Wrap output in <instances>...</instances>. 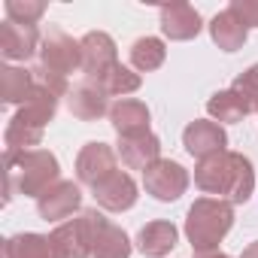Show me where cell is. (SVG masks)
<instances>
[{"instance_id": "cell-1", "label": "cell", "mask_w": 258, "mask_h": 258, "mask_svg": "<svg viewBox=\"0 0 258 258\" xmlns=\"http://www.w3.org/2000/svg\"><path fill=\"white\" fill-rule=\"evenodd\" d=\"M195 185L228 204H246L255 191V167L243 152H219L195 167Z\"/></svg>"}, {"instance_id": "cell-2", "label": "cell", "mask_w": 258, "mask_h": 258, "mask_svg": "<svg viewBox=\"0 0 258 258\" xmlns=\"http://www.w3.org/2000/svg\"><path fill=\"white\" fill-rule=\"evenodd\" d=\"M58 100H61V94H55L49 85L37 82L34 94L28 97V103L19 106V112L7 124V134H4L7 152H31V149H37L43 143L46 124L58 112Z\"/></svg>"}, {"instance_id": "cell-3", "label": "cell", "mask_w": 258, "mask_h": 258, "mask_svg": "<svg viewBox=\"0 0 258 258\" xmlns=\"http://www.w3.org/2000/svg\"><path fill=\"white\" fill-rule=\"evenodd\" d=\"M7 167V201L16 195L40 198L61 179V164L49 149H31V152H4Z\"/></svg>"}, {"instance_id": "cell-4", "label": "cell", "mask_w": 258, "mask_h": 258, "mask_svg": "<svg viewBox=\"0 0 258 258\" xmlns=\"http://www.w3.org/2000/svg\"><path fill=\"white\" fill-rule=\"evenodd\" d=\"M234 228V204L219 198H198L185 213V237L191 252H213Z\"/></svg>"}, {"instance_id": "cell-5", "label": "cell", "mask_w": 258, "mask_h": 258, "mask_svg": "<svg viewBox=\"0 0 258 258\" xmlns=\"http://www.w3.org/2000/svg\"><path fill=\"white\" fill-rule=\"evenodd\" d=\"M103 225H106V219H103V213H97V207L82 210L76 219L61 222L49 234V240H52L58 258H94V243H97Z\"/></svg>"}, {"instance_id": "cell-6", "label": "cell", "mask_w": 258, "mask_h": 258, "mask_svg": "<svg viewBox=\"0 0 258 258\" xmlns=\"http://www.w3.org/2000/svg\"><path fill=\"white\" fill-rule=\"evenodd\" d=\"M40 70H46L49 76H58V79H67L70 73L82 70L79 40H73L61 28H49V34L43 37V46H40Z\"/></svg>"}, {"instance_id": "cell-7", "label": "cell", "mask_w": 258, "mask_h": 258, "mask_svg": "<svg viewBox=\"0 0 258 258\" xmlns=\"http://www.w3.org/2000/svg\"><path fill=\"white\" fill-rule=\"evenodd\" d=\"M188 182H191L188 170L179 161H170V158H161V161H155L152 167L143 170V188H146V195H152L161 204L179 201L185 195Z\"/></svg>"}, {"instance_id": "cell-8", "label": "cell", "mask_w": 258, "mask_h": 258, "mask_svg": "<svg viewBox=\"0 0 258 258\" xmlns=\"http://www.w3.org/2000/svg\"><path fill=\"white\" fill-rule=\"evenodd\" d=\"M182 146L188 155H195L198 161L210 158V155H219V152H228V134L225 127L213 118H195L185 124L182 131Z\"/></svg>"}, {"instance_id": "cell-9", "label": "cell", "mask_w": 258, "mask_h": 258, "mask_svg": "<svg viewBox=\"0 0 258 258\" xmlns=\"http://www.w3.org/2000/svg\"><path fill=\"white\" fill-rule=\"evenodd\" d=\"M115 158L118 152L106 143H85L76 155V176L82 185H91L97 188L103 179H109L118 167H115Z\"/></svg>"}, {"instance_id": "cell-10", "label": "cell", "mask_w": 258, "mask_h": 258, "mask_svg": "<svg viewBox=\"0 0 258 258\" xmlns=\"http://www.w3.org/2000/svg\"><path fill=\"white\" fill-rule=\"evenodd\" d=\"M82 207V188L73 179H58L49 191H43L37 198V213L46 222H61L70 219L76 210Z\"/></svg>"}, {"instance_id": "cell-11", "label": "cell", "mask_w": 258, "mask_h": 258, "mask_svg": "<svg viewBox=\"0 0 258 258\" xmlns=\"http://www.w3.org/2000/svg\"><path fill=\"white\" fill-rule=\"evenodd\" d=\"M82 46V73L85 79H97L103 76L109 67L118 64V49H115V40L106 34V31H91L79 40Z\"/></svg>"}, {"instance_id": "cell-12", "label": "cell", "mask_w": 258, "mask_h": 258, "mask_svg": "<svg viewBox=\"0 0 258 258\" xmlns=\"http://www.w3.org/2000/svg\"><path fill=\"white\" fill-rule=\"evenodd\" d=\"M40 46L43 37L37 25H16V22L0 25V55L7 61H28L40 55Z\"/></svg>"}, {"instance_id": "cell-13", "label": "cell", "mask_w": 258, "mask_h": 258, "mask_svg": "<svg viewBox=\"0 0 258 258\" xmlns=\"http://www.w3.org/2000/svg\"><path fill=\"white\" fill-rule=\"evenodd\" d=\"M161 16V34L173 43H185V40H195L204 28L201 22V13L191 7V4H164L158 10Z\"/></svg>"}, {"instance_id": "cell-14", "label": "cell", "mask_w": 258, "mask_h": 258, "mask_svg": "<svg viewBox=\"0 0 258 258\" xmlns=\"http://www.w3.org/2000/svg\"><path fill=\"white\" fill-rule=\"evenodd\" d=\"M94 191V201H97V207L100 210H109V213H124V210H131L134 204H137V182L127 176V173H121V170H115L109 179H103L97 188H91Z\"/></svg>"}, {"instance_id": "cell-15", "label": "cell", "mask_w": 258, "mask_h": 258, "mask_svg": "<svg viewBox=\"0 0 258 258\" xmlns=\"http://www.w3.org/2000/svg\"><path fill=\"white\" fill-rule=\"evenodd\" d=\"M149 106L137 97H121L109 106V121L115 127L118 137H137V134H149Z\"/></svg>"}, {"instance_id": "cell-16", "label": "cell", "mask_w": 258, "mask_h": 258, "mask_svg": "<svg viewBox=\"0 0 258 258\" xmlns=\"http://www.w3.org/2000/svg\"><path fill=\"white\" fill-rule=\"evenodd\" d=\"M118 158L124 167L131 170H146L155 161H161V140L149 131V134H137V137H118Z\"/></svg>"}, {"instance_id": "cell-17", "label": "cell", "mask_w": 258, "mask_h": 258, "mask_svg": "<svg viewBox=\"0 0 258 258\" xmlns=\"http://www.w3.org/2000/svg\"><path fill=\"white\" fill-rule=\"evenodd\" d=\"M67 106L79 121H97L103 115H109V97L94 85V82H79L76 88H70L67 94Z\"/></svg>"}, {"instance_id": "cell-18", "label": "cell", "mask_w": 258, "mask_h": 258, "mask_svg": "<svg viewBox=\"0 0 258 258\" xmlns=\"http://www.w3.org/2000/svg\"><path fill=\"white\" fill-rule=\"evenodd\" d=\"M176 243H179V231L173 222H164V219L143 225L137 234V249L146 258H164L176 249Z\"/></svg>"}, {"instance_id": "cell-19", "label": "cell", "mask_w": 258, "mask_h": 258, "mask_svg": "<svg viewBox=\"0 0 258 258\" xmlns=\"http://www.w3.org/2000/svg\"><path fill=\"white\" fill-rule=\"evenodd\" d=\"M210 37H213V43H216L222 52H237V49L246 46L249 28H246L231 10H222V13H216L213 22H210Z\"/></svg>"}, {"instance_id": "cell-20", "label": "cell", "mask_w": 258, "mask_h": 258, "mask_svg": "<svg viewBox=\"0 0 258 258\" xmlns=\"http://www.w3.org/2000/svg\"><path fill=\"white\" fill-rule=\"evenodd\" d=\"M37 88V79H34V70H25V67H0V94H4V103H28V97L34 94Z\"/></svg>"}, {"instance_id": "cell-21", "label": "cell", "mask_w": 258, "mask_h": 258, "mask_svg": "<svg viewBox=\"0 0 258 258\" xmlns=\"http://www.w3.org/2000/svg\"><path fill=\"white\" fill-rule=\"evenodd\" d=\"M4 255L7 258H58L52 240L46 234H34V231L13 234L4 243Z\"/></svg>"}, {"instance_id": "cell-22", "label": "cell", "mask_w": 258, "mask_h": 258, "mask_svg": "<svg viewBox=\"0 0 258 258\" xmlns=\"http://www.w3.org/2000/svg\"><path fill=\"white\" fill-rule=\"evenodd\" d=\"M88 82H94L106 97H127L131 91H137L140 85H143V79H140V73L134 70V67H124V64H115V67H109L103 76H97V79H88Z\"/></svg>"}, {"instance_id": "cell-23", "label": "cell", "mask_w": 258, "mask_h": 258, "mask_svg": "<svg viewBox=\"0 0 258 258\" xmlns=\"http://www.w3.org/2000/svg\"><path fill=\"white\" fill-rule=\"evenodd\" d=\"M207 112L219 124H234V121H243L249 115V106L243 103V97L234 88H225V91H216L207 100Z\"/></svg>"}, {"instance_id": "cell-24", "label": "cell", "mask_w": 258, "mask_h": 258, "mask_svg": "<svg viewBox=\"0 0 258 258\" xmlns=\"http://www.w3.org/2000/svg\"><path fill=\"white\" fill-rule=\"evenodd\" d=\"M164 58H167V46H164V40H158V37H140V40H134V46H131V67L140 70V73L158 70V67L164 64Z\"/></svg>"}, {"instance_id": "cell-25", "label": "cell", "mask_w": 258, "mask_h": 258, "mask_svg": "<svg viewBox=\"0 0 258 258\" xmlns=\"http://www.w3.org/2000/svg\"><path fill=\"white\" fill-rule=\"evenodd\" d=\"M94 258H131V237L118 225L106 222L94 243Z\"/></svg>"}, {"instance_id": "cell-26", "label": "cell", "mask_w": 258, "mask_h": 258, "mask_svg": "<svg viewBox=\"0 0 258 258\" xmlns=\"http://www.w3.org/2000/svg\"><path fill=\"white\" fill-rule=\"evenodd\" d=\"M7 22H16V25H37L46 13V4L43 0H7Z\"/></svg>"}, {"instance_id": "cell-27", "label": "cell", "mask_w": 258, "mask_h": 258, "mask_svg": "<svg viewBox=\"0 0 258 258\" xmlns=\"http://www.w3.org/2000/svg\"><path fill=\"white\" fill-rule=\"evenodd\" d=\"M231 88L243 97V103L249 106V112H258V64L249 67V70H243V73L231 82Z\"/></svg>"}, {"instance_id": "cell-28", "label": "cell", "mask_w": 258, "mask_h": 258, "mask_svg": "<svg viewBox=\"0 0 258 258\" xmlns=\"http://www.w3.org/2000/svg\"><path fill=\"white\" fill-rule=\"evenodd\" d=\"M246 28H258V0H231L228 7Z\"/></svg>"}, {"instance_id": "cell-29", "label": "cell", "mask_w": 258, "mask_h": 258, "mask_svg": "<svg viewBox=\"0 0 258 258\" xmlns=\"http://www.w3.org/2000/svg\"><path fill=\"white\" fill-rule=\"evenodd\" d=\"M240 258H258V240H255V243H249V246L243 249V255H240Z\"/></svg>"}, {"instance_id": "cell-30", "label": "cell", "mask_w": 258, "mask_h": 258, "mask_svg": "<svg viewBox=\"0 0 258 258\" xmlns=\"http://www.w3.org/2000/svg\"><path fill=\"white\" fill-rule=\"evenodd\" d=\"M195 258H231V255H225V252L213 249V252H195Z\"/></svg>"}]
</instances>
